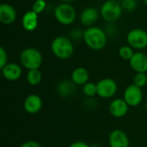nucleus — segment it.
Instances as JSON below:
<instances>
[{
  "label": "nucleus",
  "instance_id": "nucleus-16",
  "mask_svg": "<svg viewBox=\"0 0 147 147\" xmlns=\"http://www.w3.org/2000/svg\"><path fill=\"white\" fill-rule=\"evenodd\" d=\"M71 81L76 85H84L86 83L89 82L90 73L89 71L84 67H78L74 69L71 72Z\"/></svg>",
  "mask_w": 147,
  "mask_h": 147
},
{
  "label": "nucleus",
  "instance_id": "nucleus-7",
  "mask_svg": "<svg viewBox=\"0 0 147 147\" xmlns=\"http://www.w3.org/2000/svg\"><path fill=\"white\" fill-rule=\"evenodd\" d=\"M127 40L132 48L145 49L147 47V33L143 29L134 28L127 34Z\"/></svg>",
  "mask_w": 147,
  "mask_h": 147
},
{
  "label": "nucleus",
  "instance_id": "nucleus-32",
  "mask_svg": "<svg viewBox=\"0 0 147 147\" xmlns=\"http://www.w3.org/2000/svg\"><path fill=\"white\" fill-rule=\"evenodd\" d=\"M130 147H135V146H130Z\"/></svg>",
  "mask_w": 147,
  "mask_h": 147
},
{
  "label": "nucleus",
  "instance_id": "nucleus-3",
  "mask_svg": "<svg viewBox=\"0 0 147 147\" xmlns=\"http://www.w3.org/2000/svg\"><path fill=\"white\" fill-rule=\"evenodd\" d=\"M42 60L41 53L34 47H28L20 54V62L22 65L28 71L39 69L42 65Z\"/></svg>",
  "mask_w": 147,
  "mask_h": 147
},
{
  "label": "nucleus",
  "instance_id": "nucleus-2",
  "mask_svg": "<svg viewBox=\"0 0 147 147\" xmlns=\"http://www.w3.org/2000/svg\"><path fill=\"white\" fill-rule=\"evenodd\" d=\"M53 54L59 59H67L74 53V47L71 40L65 36L56 37L51 44Z\"/></svg>",
  "mask_w": 147,
  "mask_h": 147
},
{
  "label": "nucleus",
  "instance_id": "nucleus-24",
  "mask_svg": "<svg viewBox=\"0 0 147 147\" xmlns=\"http://www.w3.org/2000/svg\"><path fill=\"white\" fill-rule=\"evenodd\" d=\"M121 6L127 11H133L137 7L136 0H123L121 3Z\"/></svg>",
  "mask_w": 147,
  "mask_h": 147
},
{
  "label": "nucleus",
  "instance_id": "nucleus-14",
  "mask_svg": "<svg viewBox=\"0 0 147 147\" xmlns=\"http://www.w3.org/2000/svg\"><path fill=\"white\" fill-rule=\"evenodd\" d=\"M16 19V12L13 6L8 3L0 5V22L3 24H11Z\"/></svg>",
  "mask_w": 147,
  "mask_h": 147
},
{
  "label": "nucleus",
  "instance_id": "nucleus-12",
  "mask_svg": "<svg viewBox=\"0 0 147 147\" xmlns=\"http://www.w3.org/2000/svg\"><path fill=\"white\" fill-rule=\"evenodd\" d=\"M2 76L8 81H16L22 74L21 65L16 63H8L3 68L1 69Z\"/></svg>",
  "mask_w": 147,
  "mask_h": 147
},
{
  "label": "nucleus",
  "instance_id": "nucleus-23",
  "mask_svg": "<svg viewBox=\"0 0 147 147\" xmlns=\"http://www.w3.org/2000/svg\"><path fill=\"white\" fill-rule=\"evenodd\" d=\"M46 6H47V3L45 2V0H36L33 3L32 10L39 15L44 11V9H46Z\"/></svg>",
  "mask_w": 147,
  "mask_h": 147
},
{
  "label": "nucleus",
  "instance_id": "nucleus-26",
  "mask_svg": "<svg viewBox=\"0 0 147 147\" xmlns=\"http://www.w3.org/2000/svg\"><path fill=\"white\" fill-rule=\"evenodd\" d=\"M20 147H42V146L37 142V141H34V140H28V141H25L23 142Z\"/></svg>",
  "mask_w": 147,
  "mask_h": 147
},
{
  "label": "nucleus",
  "instance_id": "nucleus-22",
  "mask_svg": "<svg viewBox=\"0 0 147 147\" xmlns=\"http://www.w3.org/2000/svg\"><path fill=\"white\" fill-rule=\"evenodd\" d=\"M134 84L140 88H143L147 84V75L143 72L136 73L134 77Z\"/></svg>",
  "mask_w": 147,
  "mask_h": 147
},
{
  "label": "nucleus",
  "instance_id": "nucleus-29",
  "mask_svg": "<svg viewBox=\"0 0 147 147\" xmlns=\"http://www.w3.org/2000/svg\"><path fill=\"white\" fill-rule=\"evenodd\" d=\"M59 1H60L62 3H70L71 2H74L75 0H59Z\"/></svg>",
  "mask_w": 147,
  "mask_h": 147
},
{
  "label": "nucleus",
  "instance_id": "nucleus-17",
  "mask_svg": "<svg viewBox=\"0 0 147 147\" xmlns=\"http://www.w3.org/2000/svg\"><path fill=\"white\" fill-rule=\"evenodd\" d=\"M98 18V12L93 7L84 9L80 15V22L84 26H90L96 22Z\"/></svg>",
  "mask_w": 147,
  "mask_h": 147
},
{
  "label": "nucleus",
  "instance_id": "nucleus-9",
  "mask_svg": "<svg viewBox=\"0 0 147 147\" xmlns=\"http://www.w3.org/2000/svg\"><path fill=\"white\" fill-rule=\"evenodd\" d=\"M43 106L42 99L36 94L28 95L23 102V109L26 113L29 115H35L39 113Z\"/></svg>",
  "mask_w": 147,
  "mask_h": 147
},
{
  "label": "nucleus",
  "instance_id": "nucleus-19",
  "mask_svg": "<svg viewBox=\"0 0 147 147\" xmlns=\"http://www.w3.org/2000/svg\"><path fill=\"white\" fill-rule=\"evenodd\" d=\"M26 79L27 82L32 85V86H36L38 85L42 79V74L40 71L39 69H35V70H29L27 73L26 76Z\"/></svg>",
  "mask_w": 147,
  "mask_h": 147
},
{
  "label": "nucleus",
  "instance_id": "nucleus-8",
  "mask_svg": "<svg viewBox=\"0 0 147 147\" xmlns=\"http://www.w3.org/2000/svg\"><path fill=\"white\" fill-rule=\"evenodd\" d=\"M123 99L128 104L129 107H137L143 101L142 88L138 87L135 84L128 85L123 93Z\"/></svg>",
  "mask_w": 147,
  "mask_h": 147
},
{
  "label": "nucleus",
  "instance_id": "nucleus-6",
  "mask_svg": "<svg viewBox=\"0 0 147 147\" xmlns=\"http://www.w3.org/2000/svg\"><path fill=\"white\" fill-rule=\"evenodd\" d=\"M97 96L102 99L112 98L118 90L117 83L109 78H105L99 80L96 84Z\"/></svg>",
  "mask_w": 147,
  "mask_h": 147
},
{
  "label": "nucleus",
  "instance_id": "nucleus-25",
  "mask_svg": "<svg viewBox=\"0 0 147 147\" xmlns=\"http://www.w3.org/2000/svg\"><path fill=\"white\" fill-rule=\"evenodd\" d=\"M8 55H7V52L5 51V49L1 47H0V68H3L8 63Z\"/></svg>",
  "mask_w": 147,
  "mask_h": 147
},
{
  "label": "nucleus",
  "instance_id": "nucleus-11",
  "mask_svg": "<svg viewBox=\"0 0 147 147\" xmlns=\"http://www.w3.org/2000/svg\"><path fill=\"white\" fill-rule=\"evenodd\" d=\"M129 109L128 104L123 98L114 99L109 105V111L115 118H122L127 115Z\"/></svg>",
  "mask_w": 147,
  "mask_h": 147
},
{
  "label": "nucleus",
  "instance_id": "nucleus-21",
  "mask_svg": "<svg viewBox=\"0 0 147 147\" xmlns=\"http://www.w3.org/2000/svg\"><path fill=\"white\" fill-rule=\"evenodd\" d=\"M119 54L121 56V58L124 60H130L134 53V50L133 48L130 47V46H123L120 48L119 50Z\"/></svg>",
  "mask_w": 147,
  "mask_h": 147
},
{
  "label": "nucleus",
  "instance_id": "nucleus-15",
  "mask_svg": "<svg viewBox=\"0 0 147 147\" xmlns=\"http://www.w3.org/2000/svg\"><path fill=\"white\" fill-rule=\"evenodd\" d=\"M22 23L26 31L31 32L35 30L38 26V14L33 10L27 11L22 16Z\"/></svg>",
  "mask_w": 147,
  "mask_h": 147
},
{
  "label": "nucleus",
  "instance_id": "nucleus-20",
  "mask_svg": "<svg viewBox=\"0 0 147 147\" xmlns=\"http://www.w3.org/2000/svg\"><path fill=\"white\" fill-rule=\"evenodd\" d=\"M83 93L87 97H93L97 95V88L96 84L92 82H88L84 85H83Z\"/></svg>",
  "mask_w": 147,
  "mask_h": 147
},
{
  "label": "nucleus",
  "instance_id": "nucleus-5",
  "mask_svg": "<svg viewBox=\"0 0 147 147\" xmlns=\"http://www.w3.org/2000/svg\"><path fill=\"white\" fill-rule=\"evenodd\" d=\"M122 13V6L115 0L105 2L101 8V15L102 18L109 22L117 21Z\"/></svg>",
  "mask_w": 147,
  "mask_h": 147
},
{
  "label": "nucleus",
  "instance_id": "nucleus-30",
  "mask_svg": "<svg viewBox=\"0 0 147 147\" xmlns=\"http://www.w3.org/2000/svg\"><path fill=\"white\" fill-rule=\"evenodd\" d=\"M145 108H146V113H147V100H146V105H145Z\"/></svg>",
  "mask_w": 147,
  "mask_h": 147
},
{
  "label": "nucleus",
  "instance_id": "nucleus-18",
  "mask_svg": "<svg viewBox=\"0 0 147 147\" xmlns=\"http://www.w3.org/2000/svg\"><path fill=\"white\" fill-rule=\"evenodd\" d=\"M76 84L72 81H61L57 87L58 94L62 97H67L73 95L76 91Z\"/></svg>",
  "mask_w": 147,
  "mask_h": 147
},
{
  "label": "nucleus",
  "instance_id": "nucleus-10",
  "mask_svg": "<svg viewBox=\"0 0 147 147\" xmlns=\"http://www.w3.org/2000/svg\"><path fill=\"white\" fill-rule=\"evenodd\" d=\"M109 145L110 147H130V140L124 131L115 129L109 135Z\"/></svg>",
  "mask_w": 147,
  "mask_h": 147
},
{
  "label": "nucleus",
  "instance_id": "nucleus-1",
  "mask_svg": "<svg viewBox=\"0 0 147 147\" xmlns=\"http://www.w3.org/2000/svg\"><path fill=\"white\" fill-rule=\"evenodd\" d=\"M83 38L87 47L96 51L103 49L107 43V36L105 32L97 27L88 28L84 32Z\"/></svg>",
  "mask_w": 147,
  "mask_h": 147
},
{
  "label": "nucleus",
  "instance_id": "nucleus-4",
  "mask_svg": "<svg viewBox=\"0 0 147 147\" xmlns=\"http://www.w3.org/2000/svg\"><path fill=\"white\" fill-rule=\"evenodd\" d=\"M56 20L62 25H70L76 20V9L70 3H62L59 4L54 10Z\"/></svg>",
  "mask_w": 147,
  "mask_h": 147
},
{
  "label": "nucleus",
  "instance_id": "nucleus-31",
  "mask_svg": "<svg viewBox=\"0 0 147 147\" xmlns=\"http://www.w3.org/2000/svg\"><path fill=\"white\" fill-rule=\"evenodd\" d=\"M144 3H145L147 5V0H144Z\"/></svg>",
  "mask_w": 147,
  "mask_h": 147
},
{
  "label": "nucleus",
  "instance_id": "nucleus-28",
  "mask_svg": "<svg viewBox=\"0 0 147 147\" xmlns=\"http://www.w3.org/2000/svg\"><path fill=\"white\" fill-rule=\"evenodd\" d=\"M68 147H91L88 143L84 141H75L71 143Z\"/></svg>",
  "mask_w": 147,
  "mask_h": 147
},
{
  "label": "nucleus",
  "instance_id": "nucleus-13",
  "mask_svg": "<svg viewBox=\"0 0 147 147\" xmlns=\"http://www.w3.org/2000/svg\"><path fill=\"white\" fill-rule=\"evenodd\" d=\"M131 68L136 72H147V54L138 52L135 53L133 56V58L129 60Z\"/></svg>",
  "mask_w": 147,
  "mask_h": 147
},
{
  "label": "nucleus",
  "instance_id": "nucleus-27",
  "mask_svg": "<svg viewBox=\"0 0 147 147\" xmlns=\"http://www.w3.org/2000/svg\"><path fill=\"white\" fill-rule=\"evenodd\" d=\"M71 36L74 40H79L81 37H84V33L79 29H74L71 32Z\"/></svg>",
  "mask_w": 147,
  "mask_h": 147
}]
</instances>
